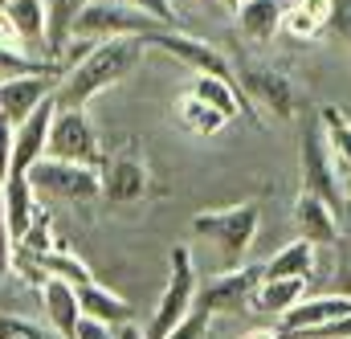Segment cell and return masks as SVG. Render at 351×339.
Wrapping results in <instances>:
<instances>
[{
    "instance_id": "1",
    "label": "cell",
    "mask_w": 351,
    "mask_h": 339,
    "mask_svg": "<svg viewBox=\"0 0 351 339\" xmlns=\"http://www.w3.org/2000/svg\"><path fill=\"white\" fill-rule=\"evenodd\" d=\"M143 37H106V41H94L78 62H70L62 74H58V106H74V110H86L90 102L119 86L143 58Z\"/></svg>"
},
{
    "instance_id": "2",
    "label": "cell",
    "mask_w": 351,
    "mask_h": 339,
    "mask_svg": "<svg viewBox=\"0 0 351 339\" xmlns=\"http://www.w3.org/2000/svg\"><path fill=\"white\" fill-rule=\"evenodd\" d=\"M258 225H262L258 200H241V204H229V209H204V213L192 217V233L208 237L229 266H241V257L254 250Z\"/></svg>"
},
{
    "instance_id": "3",
    "label": "cell",
    "mask_w": 351,
    "mask_h": 339,
    "mask_svg": "<svg viewBox=\"0 0 351 339\" xmlns=\"http://www.w3.org/2000/svg\"><path fill=\"white\" fill-rule=\"evenodd\" d=\"M98 172H102V200L114 209H135L152 192V168L139 139H123L114 152H106Z\"/></svg>"
},
{
    "instance_id": "4",
    "label": "cell",
    "mask_w": 351,
    "mask_h": 339,
    "mask_svg": "<svg viewBox=\"0 0 351 339\" xmlns=\"http://www.w3.org/2000/svg\"><path fill=\"white\" fill-rule=\"evenodd\" d=\"M196 286H200V278H196L192 250L188 246H172V254H168V282H164V290L156 299V311H152V323H147L143 336L147 339L168 336L176 323L196 307Z\"/></svg>"
},
{
    "instance_id": "5",
    "label": "cell",
    "mask_w": 351,
    "mask_h": 339,
    "mask_svg": "<svg viewBox=\"0 0 351 339\" xmlns=\"http://www.w3.org/2000/svg\"><path fill=\"white\" fill-rule=\"evenodd\" d=\"M29 184L37 192V200H70V204H86V200H102V172L90 164H70V160H53L41 156L29 168Z\"/></svg>"
},
{
    "instance_id": "6",
    "label": "cell",
    "mask_w": 351,
    "mask_h": 339,
    "mask_svg": "<svg viewBox=\"0 0 351 339\" xmlns=\"http://www.w3.org/2000/svg\"><path fill=\"white\" fill-rule=\"evenodd\" d=\"M298 172H302V188H306V192L323 196V200H327V204H335L339 213L348 209L343 172H339L335 156H331V148H327V139H323L319 119H315V123H306V131H302V139H298Z\"/></svg>"
},
{
    "instance_id": "7",
    "label": "cell",
    "mask_w": 351,
    "mask_h": 339,
    "mask_svg": "<svg viewBox=\"0 0 351 339\" xmlns=\"http://www.w3.org/2000/svg\"><path fill=\"white\" fill-rule=\"evenodd\" d=\"M156 29H176V25H164L123 0H94L86 12L74 21V33L70 37H82V41H106V37H147Z\"/></svg>"
},
{
    "instance_id": "8",
    "label": "cell",
    "mask_w": 351,
    "mask_h": 339,
    "mask_svg": "<svg viewBox=\"0 0 351 339\" xmlns=\"http://www.w3.org/2000/svg\"><path fill=\"white\" fill-rule=\"evenodd\" d=\"M45 156L70 160V164H90V168H102V160H106L94 123L86 119V110H74V106H58V110H53Z\"/></svg>"
},
{
    "instance_id": "9",
    "label": "cell",
    "mask_w": 351,
    "mask_h": 339,
    "mask_svg": "<svg viewBox=\"0 0 351 339\" xmlns=\"http://www.w3.org/2000/svg\"><path fill=\"white\" fill-rule=\"evenodd\" d=\"M262 278H265V266H254V261L229 266L225 274L196 286V307L208 311V315H241L254 303V290H258Z\"/></svg>"
},
{
    "instance_id": "10",
    "label": "cell",
    "mask_w": 351,
    "mask_h": 339,
    "mask_svg": "<svg viewBox=\"0 0 351 339\" xmlns=\"http://www.w3.org/2000/svg\"><path fill=\"white\" fill-rule=\"evenodd\" d=\"M0 41L49 62V4L45 0H4L0 4Z\"/></svg>"
},
{
    "instance_id": "11",
    "label": "cell",
    "mask_w": 351,
    "mask_h": 339,
    "mask_svg": "<svg viewBox=\"0 0 351 339\" xmlns=\"http://www.w3.org/2000/svg\"><path fill=\"white\" fill-rule=\"evenodd\" d=\"M143 45H147V49H164V54H172L176 62L192 66L196 74H217V78L237 82V70L229 66V58H225L217 45H208V41H200V37L184 33L180 25H176V29H156V33H147V37H143ZM237 86H241V82H237Z\"/></svg>"
},
{
    "instance_id": "12",
    "label": "cell",
    "mask_w": 351,
    "mask_h": 339,
    "mask_svg": "<svg viewBox=\"0 0 351 339\" xmlns=\"http://www.w3.org/2000/svg\"><path fill=\"white\" fill-rule=\"evenodd\" d=\"M53 90H58V66L53 70H29V74H0V115L21 123Z\"/></svg>"
},
{
    "instance_id": "13",
    "label": "cell",
    "mask_w": 351,
    "mask_h": 339,
    "mask_svg": "<svg viewBox=\"0 0 351 339\" xmlns=\"http://www.w3.org/2000/svg\"><path fill=\"white\" fill-rule=\"evenodd\" d=\"M237 82H241V90H245L258 106H265L274 119H282V123L294 119V110H298V90H294V82H290L282 70L245 66V70L237 74Z\"/></svg>"
},
{
    "instance_id": "14",
    "label": "cell",
    "mask_w": 351,
    "mask_h": 339,
    "mask_svg": "<svg viewBox=\"0 0 351 339\" xmlns=\"http://www.w3.org/2000/svg\"><path fill=\"white\" fill-rule=\"evenodd\" d=\"M351 319V294H315V299H302L298 307H290L282 319H278V331L282 336H302V331H315V327H331V323H343Z\"/></svg>"
},
{
    "instance_id": "15",
    "label": "cell",
    "mask_w": 351,
    "mask_h": 339,
    "mask_svg": "<svg viewBox=\"0 0 351 339\" xmlns=\"http://www.w3.org/2000/svg\"><path fill=\"white\" fill-rule=\"evenodd\" d=\"M290 221H294L298 237H306V242H315V246H335V242H339V209L327 204L323 196L306 192V188L294 196Z\"/></svg>"
},
{
    "instance_id": "16",
    "label": "cell",
    "mask_w": 351,
    "mask_h": 339,
    "mask_svg": "<svg viewBox=\"0 0 351 339\" xmlns=\"http://www.w3.org/2000/svg\"><path fill=\"white\" fill-rule=\"evenodd\" d=\"M41 311H45L49 327L58 331V339H78L82 307H78V286L74 282L45 274V282H41Z\"/></svg>"
},
{
    "instance_id": "17",
    "label": "cell",
    "mask_w": 351,
    "mask_h": 339,
    "mask_svg": "<svg viewBox=\"0 0 351 339\" xmlns=\"http://www.w3.org/2000/svg\"><path fill=\"white\" fill-rule=\"evenodd\" d=\"M282 12H286L282 0H241V8H237L233 16H237L241 37L265 45V41H274V37L282 33Z\"/></svg>"
},
{
    "instance_id": "18",
    "label": "cell",
    "mask_w": 351,
    "mask_h": 339,
    "mask_svg": "<svg viewBox=\"0 0 351 339\" xmlns=\"http://www.w3.org/2000/svg\"><path fill=\"white\" fill-rule=\"evenodd\" d=\"M306 282H311V278H262L250 307L262 311V315H278V319H282L290 307H298V303L306 299Z\"/></svg>"
},
{
    "instance_id": "19",
    "label": "cell",
    "mask_w": 351,
    "mask_h": 339,
    "mask_svg": "<svg viewBox=\"0 0 351 339\" xmlns=\"http://www.w3.org/2000/svg\"><path fill=\"white\" fill-rule=\"evenodd\" d=\"M327 21H331V0H294L282 12V33L306 41V37H319Z\"/></svg>"
},
{
    "instance_id": "20",
    "label": "cell",
    "mask_w": 351,
    "mask_h": 339,
    "mask_svg": "<svg viewBox=\"0 0 351 339\" xmlns=\"http://www.w3.org/2000/svg\"><path fill=\"white\" fill-rule=\"evenodd\" d=\"M78 307H82V315H86V319L110 323V327H119V323H127V319H131V303H127V299H119V294H110V290H106V286H98V282L78 286Z\"/></svg>"
},
{
    "instance_id": "21",
    "label": "cell",
    "mask_w": 351,
    "mask_h": 339,
    "mask_svg": "<svg viewBox=\"0 0 351 339\" xmlns=\"http://www.w3.org/2000/svg\"><path fill=\"white\" fill-rule=\"evenodd\" d=\"M45 4H49V62H62V54L70 45V33H74V21L94 0H45Z\"/></svg>"
},
{
    "instance_id": "22",
    "label": "cell",
    "mask_w": 351,
    "mask_h": 339,
    "mask_svg": "<svg viewBox=\"0 0 351 339\" xmlns=\"http://www.w3.org/2000/svg\"><path fill=\"white\" fill-rule=\"evenodd\" d=\"M176 119L192 131V135H200V139H208V135H217L229 119L217 110V106H208L204 98H196L192 90H184L180 98H176Z\"/></svg>"
},
{
    "instance_id": "23",
    "label": "cell",
    "mask_w": 351,
    "mask_h": 339,
    "mask_svg": "<svg viewBox=\"0 0 351 339\" xmlns=\"http://www.w3.org/2000/svg\"><path fill=\"white\" fill-rule=\"evenodd\" d=\"M315 242H306V237H298V242H290L286 250H278V254L265 261V278H311L315 274Z\"/></svg>"
},
{
    "instance_id": "24",
    "label": "cell",
    "mask_w": 351,
    "mask_h": 339,
    "mask_svg": "<svg viewBox=\"0 0 351 339\" xmlns=\"http://www.w3.org/2000/svg\"><path fill=\"white\" fill-rule=\"evenodd\" d=\"M319 127H323V139L335 156V164L343 176H351V119L339 106H323L319 110Z\"/></svg>"
},
{
    "instance_id": "25",
    "label": "cell",
    "mask_w": 351,
    "mask_h": 339,
    "mask_svg": "<svg viewBox=\"0 0 351 339\" xmlns=\"http://www.w3.org/2000/svg\"><path fill=\"white\" fill-rule=\"evenodd\" d=\"M41 270H45V274H53V278H66V282H74V286H86V282H94L90 266L74 254L66 242H58L49 254L41 257Z\"/></svg>"
},
{
    "instance_id": "26",
    "label": "cell",
    "mask_w": 351,
    "mask_h": 339,
    "mask_svg": "<svg viewBox=\"0 0 351 339\" xmlns=\"http://www.w3.org/2000/svg\"><path fill=\"white\" fill-rule=\"evenodd\" d=\"M58 62H45V58H29L12 45L0 41V74H29V70H53Z\"/></svg>"
},
{
    "instance_id": "27",
    "label": "cell",
    "mask_w": 351,
    "mask_h": 339,
    "mask_svg": "<svg viewBox=\"0 0 351 339\" xmlns=\"http://www.w3.org/2000/svg\"><path fill=\"white\" fill-rule=\"evenodd\" d=\"M208 319H213L208 311L192 307V311H188V315H184V319H180L164 339H204V336H208Z\"/></svg>"
},
{
    "instance_id": "28",
    "label": "cell",
    "mask_w": 351,
    "mask_h": 339,
    "mask_svg": "<svg viewBox=\"0 0 351 339\" xmlns=\"http://www.w3.org/2000/svg\"><path fill=\"white\" fill-rule=\"evenodd\" d=\"M0 339H49L37 323L21 319V315H0Z\"/></svg>"
},
{
    "instance_id": "29",
    "label": "cell",
    "mask_w": 351,
    "mask_h": 339,
    "mask_svg": "<svg viewBox=\"0 0 351 339\" xmlns=\"http://www.w3.org/2000/svg\"><path fill=\"white\" fill-rule=\"evenodd\" d=\"M123 4H131V8H139V12H147V16H156V21H164V25H176V4L172 0H123Z\"/></svg>"
},
{
    "instance_id": "30",
    "label": "cell",
    "mask_w": 351,
    "mask_h": 339,
    "mask_svg": "<svg viewBox=\"0 0 351 339\" xmlns=\"http://www.w3.org/2000/svg\"><path fill=\"white\" fill-rule=\"evenodd\" d=\"M12 131H16V123L0 115V184L8 180V168H12Z\"/></svg>"
},
{
    "instance_id": "31",
    "label": "cell",
    "mask_w": 351,
    "mask_h": 339,
    "mask_svg": "<svg viewBox=\"0 0 351 339\" xmlns=\"http://www.w3.org/2000/svg\"><path fill=\"white\" fill-rule=\"evenodd\" d=\"M327 25L351 45V0H331V21Z\"/></svg>"
},
{
    "instance_id": "32",
    "label": "cell",
    "mask_w": 351,
    "mask_h": 339,
    "mask_svg": "<svg viewBox=\"0 0 351 339\" xmlns=\"http://www.w3.org/2000/svg\"><path fill=\"white\" fill-rule=\"evenodd\" d=\"M8 257H12V237H8V221H4V184H0V278L8 274Z\"/></svg>"
},
{
    "instance_id": "33",
    "label": "cell",
    "mask_w": 351,
    "mask_h": 339,
    "mask_svg": "<svg viewBox=\"0 0 351 339\" xmlns=\"http://www.w3.org/2000/svg\"><path fill=\"white\" fill-rule=\"evenodd\" d=\"M78 339H114V327L110 323H98V319H78Z\"/></svg>"
},
{
    "instance_id": "34",
    "label": "cell",
    "mask_w": 351,
    "mask_h": 339,
    "mask_svg": "<svg viewBox=\"0 0 351 339\" xmlns=\"http://www.w3.org/2000/svg\"><path fill=\"white\" fill-rule=\"evenodd\" d=\"M335 290L339 294H351V254L339 257V266H335Z\"/></svg>"
},
{
    "instance_id": "35",
    "label": "cell",
    "mask_w": 351,
    "mask_h": 339,
    "mask_svg": "<svg viewBox=\"0 0 351 339\" xmlns=\"http://www.w3.org/2000/svg\"><path fill=\"white\" fill-rule=\"evenodd\" d=\"M114 339H147V336H143V327H135V323L127 319V323L114 327Z\"/></svg>"
},
{
    "instance_id": "36",
    "label": "cell",
    "mask_w": 351,
    "mask_h": 339,
    "mask_svg": "<svg viewBox=\"0 0 351 339\" xmlns=\"http://www.w3.org/2000/svg\"><path fill=\"white\" fill-rule=\"evenodd\" d=\"M241 339H282V331H274V327H254V331H245Z\"/></svg>"
},
{
    "instance_id": "37",
    "label": "cell",
    "mask_w": 351,
    "mask_h": 339,
    "mask_svg": "<svg viewBox=\"0 0 351 339\" xmlns=\"http://www.w3.org/2000/svg\"><path fill=\"white\" fill-rule=\"evenodd\" d=\"M339 233L348 237V246H351V200H348V209L339 213Z\"/></svg>"
},
{
    "instance_id": "38",
    "label": "cell",
    "mask_w": 351,
    "mask_h": 339,
    "mask_svg": "<svg viewBox=\"0 0 351 339\" xmlns=\"http://www.w3.org/2000/svg\"><path fill=\"white\" fill-rule=\"evenodd\" d=\"M217 4H221V8H229V12H237V8H241V0H217Z\"/></svg>"
},
{
    "instance_id": "39",
    "label": "cell",
    "mask_w": 351,
    "mask_h": 339,
    "mask_svg": "<svg viewBox=\"0 0 351 339\" xmlns=\"http://www.w3.org/2000/svg\"><path fill=\"white\" fill-rule=\"evenodd\" d=\"M343 192H348V200H351V176H343Z\"/></svg>"
},
{
    "instance_id": "40",
    "label": "cell",
    "mask_w": 351,
    "mask_h": 339,
    "mask_svg": "<svg viewBox=\"0 0 351 339\" xmlns=\"http://www.w3.org/2000/svg\"><path fill=\"white\" fill-rule=\"evenodd\" d=\"M204 339H217V336H213V331H208V336H204Z\"/></svg>"
},
{
    "instance_id": "41",
    "label": "cell",
    "mask_w": 351,
    "mask_h": 339,
    "mask_svg": "<svg viewBox=\"0 0 351 339\" xmlns=\"http://www.w3.org/2000/svg\"><path fill=\"white\" fill-rule=\"evenodd\" d=\"M0 4H4V0H0Z\"/></svg>"
}]
</instances>
